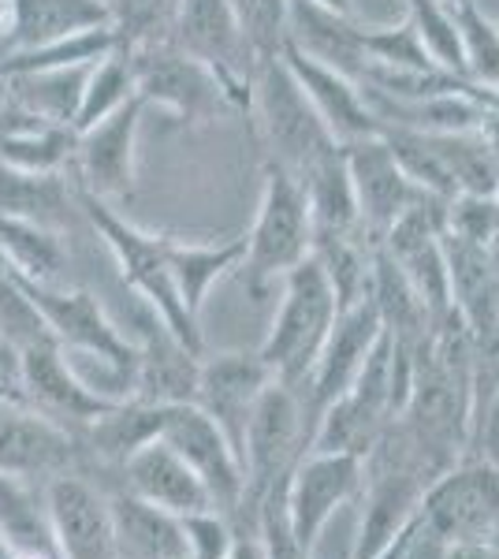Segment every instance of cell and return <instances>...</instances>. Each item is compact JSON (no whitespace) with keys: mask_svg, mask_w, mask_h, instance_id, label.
Returning a JSON list of instances; mask_svg holds the SVG:
<instances>
[{"mask_svg":"<svg viewBox=\"0 0 499 559\" xmlns=\"http://www.w3.org/2000/svg\"><path fill=\"white\" fill-rule=\"evenodd\" d=\"M75 202L83 205V213L90 216V224L97 228V236L105 239V247L112 250L116 265L127 280L134 295L157 313L161 321L176 332L179 340L205 355L202 344V329H198V318L187 310L183 299L176 292V280H171V265H168V236H153V231H142L139 224H131L127 216H120L105 198L75 187Z\"/></svg>","mask_w":499,"mask_h":559,"instance_id":"cell-1","label":"cell"},{"mask_svg":"<svg viewBox=\"0 0 499 559\" xmlns=\"http://www.w3.org/2000/svg\"><path fill=\"white\" fill-rule=\"evenodd\" d=\"M242 239H247V254H242L239 273L253 302L265 299L276 280H284L295 265H302L313 254V221L306 191L298 176L276 160H265L261 202Z\"/></svg>","mask_w":499,"mask_h":559,"instance_id":"cell-2","label":"cell"},{"mask_svg":"<svg viewBox=\"0 0 499 559\" xmlns=\"http://www.w3.org/2000/svg\"><path fill=\"white\" fill-rule=\"evenodd\" d=\"M280 284H284V295H280L276 318H272V329L261 340L258 355L269 362L276 381L302 388L335 318H340V299L313 254L302 265H295Z\"/></svg>","mask_w":499,"mask_h":559,"instance_id":"cell-3","label":"cell"},{"mask_svg":"<svg viewBox=\"0 0 499 559\" xmlns=\"http://www.w3.org/2000/svg\"><path fill=\"white\" fill-rule=\"evenodd\" d=\"M131 68L134 94L146 102V108L157 105L161 112H168L179 123H190V128L247 112V102L213 68L179 52L168 38L131 49Z\"/></svg>","mask_w":499,"mask_h":559,"instance_id":"cell-4","label":"cell"},{"mask_svg":"<svg viewBox=\"0 0 499 559\" xmlns=\"http://www.w3.org/2000/svg\"><path fill=\"white\" fill-rule=\"evenodd\" d=\"M247 112H253V120H258L265 160H276L295 176H302L313 160H321L324 153L340 146L310 105L306 90L298 86L292 68L284 64V57L261 60L253 68Z\"/></svg>","mask_w":499,"mask_h":559,"instance_id":"cell-5","label":"cell"},{"mask_svg":"<svg viewBox=\"0 0 499 559\" xmlns=\"http://www.w3.org/2000/svg\"><path fill=\"white\" fill-rule=\"evenodd\" d=\"M302 388L272 381L261 392L258 407L247 421V437H242V474H247V492H242L239 519L258 511L261 496H265L280 477H287L298 466V459L310 452V421H306Z\"/></svg>","mask_w":499,"mask_h":559,"instance_id":"cell-6","label":"cell"},{"mask_svg":"<svg viewBox=\"0 0 499 559\" xmlns=\"http://www.w3.org/2000/svg\"><path fill=\"white\" fill-rule=\"evenodd\" d=\"M20 284L26 287V295L34 299V306L41 310L52 340H57L68 355L97 358L108 373L120 377V384L127 388V395H131V377H134V362H139V347L108 321L102 302H97L90 292H79V287L26 284V280H20Z\"/></svg>","mask_w":499,"mask_h":559,"instance_id":"cell-7","label":"cell"},{"mask_svg":"<svg viewBox=\"0 0 499 559\" xmlns=\"http://www.w3.org/2000/svg\"><path fill=\"white\" fill-rule=\"evenodd\" d=\"M168 41L179 52L213 68L250 108V83L258 60L242 41V31L235 23L228 0H171Z\"/></svg>","mask_w":499,"mask_h":559,"instance_id":"cell-8","label":"cell"},{"mask_svg":"<svg viewBox=\"0 0 499 559\" xmlns=\"http://www.w3.org/2000/svg\"><path fill=\"white\" fill-rule=\"evenodd\" d=\"M161 440L202 477L213 508L224 511L228 519H239L247 474H242V459L221 432V426L194 403H179V407H168Z\"/></svg>","mask_w":499,"mask_h":559,"instance_id":"cell-9","label":"cell"},{"mask_svg":"<svg viewBox=\"0 0 499 559\" xmlns=\"http://www.w3.org/2000/svg\"><path fill=\"white\" fill-rule=\"evenodd\" d=\"M343 157H347L354 198H358L361 231L373 242L384 239L406 213L432 198L414 183L384 134L351 142V146H343Z\"/></svg>","mask_w":499,"mask_h":559,"instance_id":"cell-10","label":"cell"},{"mask_svg":"<svg viewBox=\"0 0 499 559\" xmlns=\"http://www.w3.org/2000/svg\"><path fill=\"white\" fill-rule=\"evenodd\" d=\"M15 377H20L23 403H31L45 418L60 421L63 429L71 426V432L86 429L97 414H105L116 403L83 381V373H79L57 340L20 350L15 355Z\"/></svg>","mask_w":499,"mask_h":559,"instance_id":"cell-11","label":"cell"},{"mask_svg":"<svg viewBox=\"0 0 499 559\" xmlns=\"http://www.w3.org/2000/svg\"><path fill=\"white\" fill-rule=\"evenodd\" d=\"M361 496V459L343 452H306L287 477V519L306 548V556L317 552L324 526L332 522L343 503Z\"/></svg>","mask_w":499,"mask_h":559,"instance_id":"cell-12","label":"cell"},{"mask_svg":"<svg viewBox=\"0 0 499 559\" xmlns=\"http://www.w3.org/2000/svg\"><path fill=\"white\" fill-rule=\"evenodd\" d=\"M142 116H146V102L134 94L131 102H123L94 128L75 134V157L71 160L79 165V187L83 191L105 198V202L134 191Z\"/></svg>","mask_w":499,"mask_h":559,"instance_id":"cell-13","label":"cell"},{"mask_svg":"<svg viewBox=\"0 0 499 559\" xmlns=\"http://www.w3.org/2000/svg\"><path fill=\"white\" fill-rule=\"evenodd\" d=\"M276 381L265 358L258 350H221V355H202L198 366L194 407H202L209 418L221 426L224 437L242 459V437L247 421L258 407L261 392Z\"/></svg>","mask_w":499,"mask_h":559,"instance_id":"cell-14","label":"cell"},{"mask_svg":"<svg viewBox=\"0 0 499 559\" xmlns=\"http://www.w3.org/2000/svg\"><path fill=\"white\" fill-rule=\"evenodd\" d=\"M79 463V432L45 418L26 403L0 407V477H57Z\"/></svg>","mask_w":499,"mask_h":559,"instance_id":"cell-15","label":"cell"},{"mask_svg":"<svg viewBox=\"0 0 499 559\" xmlns=\"http://www.w3.org/2000/svg\"><path fill=\"white\" fill-rule=\"evenodd\" d=\"M380 332H384V321H380V313H377L373 295H366L361 302L340 310V318H335L310 377H306V388H310V392H306V407L313 414V426H317V418H321V411L340 400L354 384V377L361 373V366H366Z\"/></svg>","mask_w":499,"mask_h":559,"instance_id":"cell-16","label":"cell"},{"mask_svg":"<svg viewBox=\"0 0 499 559\" xmlns=\"http://www.w3.org/2000/svg\"><path fill=\"white\" fill-rule=\"evenodd\" d=\"M45 515H49L60 559H116L108 500L75 471L49 477Z\"/></svg>","mask_w":499,"mask_h":559,"instance_id":"cell-17","label":"cell"},{"mask_svg":"<svg viewBox=\"0 0 499 559\" xmlns=\"http://www.w3.org/2000/svg\"><path fill=\"white\" fill-rule=\"evenodd\" d=\"M134 347H139V362H134L131 395L127 400L153 403V407L194 403L202 355L190 350L153 310L142 318V340Z\"/></svg>","mask_w":499,"mask_h":559,"instance_id":"cell-18","label":"cell"},{"mask_svg":"<svg viewBox=\"0 0 499 559\" xmlns=\"http://www.w3.org/2000/svg\"><path fill=\"white\" fill-rule=\"evenodd\" d=\"M280 57L292 68L298 86L306 90L310 105L317 108V116H321L324 128H329V134L340 146H351V142L380 134V120L366 97V86H361L358 79L343 75V71H335L329 64H317V60L302 57L292 45H287Z\"/></svg>","mask_w":499,"mask_h":559,"instance_id":"cell-19","label":"cell"},{"mask_svg":"<svg viewBox=\"0 0 499 559\" xmlns=\"http://www.w3.org/2000/svg\"><path fill=\"white\" fill-rule=\"evenodd\" d=\"M120 471H123L127 492L153 503V508L171 511V515H190V511L213 508L202 477L190 471L165 440H153L142 452H134Z\"/></svg>","mask_w":499,"mask_h":559,"instance_id":"cell-20","label":"cell"},{"mask_svg":"<svg viewBox=\"0 0 499 559\" xmlns=\"http://www.w3.org/2000/svg\"><path fill=\"white\" fill-rule=\"evenodd\" d=\"M354 15H335L329 8H317L310 0H292L287 12V45L298 49L302 57L329 64L351 79H366V52Z\"/></svg>","mask_w":499,"mask_h":559,"instance_id":"cell-21","label":"cell"},{"mask_svg":"<svg viewBox=\"0 0 499 559\" xmlns=\"http://www.w3.org/2000/svg\"><path fill=\"white\" fill-rule=\"evenodd\" d=\"M71 157H75V128L26 112L12 102L0 108V165L26 173H60Z\"/></svg>","mask_w":499,"mask_h":559,"instance_id":"cell-22","label":"cell"},{"mask_svg":"<svg viewBox=\"0 0 499 559\" xmlns=\"http://www.w3.org/2000/svg\"><path fill=\"white\" fill-rule=\"evenodd\" d=\"M116 534V559H190L179 515L139 500L131 492H116L108 500Z\"/></svg>","mask_w":499,"mask_h":559,"instance_id":"cell-23","label":"cell"},{"mask_svg":"<svg viewBox=\"0 0 499 559\" xmlns=\"http://www.w3.org/2000/svg\"><path fill=\"white\" fill-rule=\"evenodd\" d=\"M298 183H302L306 205H310L313 242L358 236L361 216H358V198H354V183L347 173L343 146H335L332 153H324L321 160H313V165L298 176ZM361 236H366V231H361Z\"/></svg>","mask_w":499,"mask_h":559,"instance_id":"cell-24","label":"cell"},{"mask_svg":"<svg viewBox=\"0 0 499 559\" xmlns=\"http://www.w3.org/2000/svg\"><path fill=\"white\" fill-rule=\"evenodd\" d=\"M97 26H112L105 0H12V49H38Z\"/></svg>","mask_w":499,"mask_h":559,"instance_id":"cell-25","label":"cell"},{"mask_svg":"<svg viewBox=\"0 0 499 559\" xmlns=\"http://www.w3.org/2000/svg\"><path fill=\"white\" fill-rule=\"evenodd\" d=\"M242 254H247V239L242 236L221 239V242H198V239L168 236L171 280H176L179 299H183V306L194 313V318L202 313L209 292L242 265Z\"/></svg>","mask_w":499,"mask_h":559,"instance_id":"cell-26","label":"cell"},{"mask_svg":"<svg viewBox=\"0 0 499 559\" xmlns=\"http://www.w3.org/2000/svg\"><path fill=\"white\" fill-rule=\"evenodd\" d=\"M165 414H168V407H153V403H139V400H120L90 421L83 429V440L102 463L123 466L134 452H142V448L153 444V440H161Z\"/></svg>","mask_w":499,"mask_h":559,"instance_id":"cell-27","label":"cell"},{"mask_svg":"<svg viewBox=\"0 0 499 559\" xmlns=\"http://www.w3.org/2000/svg\"><path fill=\"white\" fill-rule=\"evenodd\" d=\"M0 261L26 284H60L68 269V250L57 228H45L23 216H0Z\"/></svg>","mask_w":499,"mask_h":559,"instance_id":"cell-28","label":"cell"},{"mask_svg":"<svg viewBox=\"0 0 499 559\" xmlns=\"http://www.w3.org/2000/svg\"><path fill=\"white\" fill-rule=\"evenodd\" d=\"M75 202V191L60 173H26L0 165V216H23L45 228H57Z\"/></svg>","mask_w":499,"mask_h":559,"instance_id":"cell-29","label":"cell"},{"mask_svg":"<svg viewBox=\"0 0 499 559\" xmlns=\"http://www.w3.org/2000/svg\"><path fill=\"white\" fill-rule=\"evenodd\" d=\"M86 71L90 64L79 68H49V71H26V75L4 79L12 90V105L26 108V112H38L45 120H57L75 128V112H79V97L86 86Z\"/></svg>","mask_w":499,"mask_h":559,"instance_id":"cell-30","label":"cell"},{"mask_svg":"<svg viewBox=\"0 0 499 559\" xmlns=\"http://www.w3.org/2000/svg\"><path fill=\"white\" fill-rule=\"evenodd\" d=\"M134 97V68H131V49H116L108 57L94 60L86 71V86L79 97L75 112V134L94 128L97 120H105L108 112H116L123 102Z\"/></svg>","mask_w":499,"mask_h":559,"instance_id":"cell-31","label":"cell"},{"mask_svg":"<svg viewBox=\"0 0 499 559\" xmlns=\"http://www.w3.org/2000/svg\"><path fill=\"white\" fill-rule=\"evenodd\" d=\"M406 20L414 23V31L421 34L425 49L432 52V60L451 71V75L466 79V60H462V34H459V15L448 0H403Z\"/></svg>","mask_w":499,"mask_h":559,"instance_id":"cell-32","label":"cell"},{"mask_svg":"<svg viewBox=\"0 0 499 559\" xmlns=\"http://www.w3.org/2000/svg\"><path fill=\"white\" fill-rule=\"evenodd\" d=\"M462 34V60L466 79L480 90L499 97V23L480 12V4L455 8Z\"/></svg>","mask_w":499,"mask_h":559,"instance_id":"cell-33","label":"cell"},{"mask_svg":"<svg viewBox=\"0 0 499 559\" xmlns=\"http://www.w3.org/2000/svg\"><path fill=\"white\" fill-rule=\"evenodd\" d=\"M253 60H276L287 49V12L292 0H228Z\"/></svg>","mask_w":499,"mask_h":559,"instance_id":"cell-34","label":"cell"},{"mask_svg":"<svg viewBox=\"0 0 499 559\" xmlns=\"http://www.w3.org/2000/svg\"><path fill=\"white\" fill-rule=\"evenodd\" d=\"M0 340H4V347L12 350V355L52 340L41 310L34 306V299L26 295V287L20 280L8 273V265H0Z\"/></svg>","mask_w":499,"mask_h":559,"instance_id":"cell-35","label":"cell"},{"mask_svg":"<svg viewBox=\"0 0 499 559\" xmlns=\"http://www.w3.org/2000/svg\"><path fill=\"white\" fill-rule=\"evenodd\" d=\"M287 477H280V481L261 496L258 511H253V534H258L261 548H265V559H313L298 545L292 519H287Z\"/></svg>","mask_w":499,"mask_h":559,"instance_id":"cell-36","label":"cell"},{"mask_svg":"<svg viewBox=\"0 0 499 559\" xmlns=\"http://www.w3.org/2000/svg\"><path fill=\"white\" fill-rule=\"evenodd\" d=\"M108 8H112V31L120 38V49L157 41V31L168 26L171 15V0H108Z\"/></svg>","mask_w":499,"mask_h":559,"instance_id":"cell-37","label":"cell"},{"mask_svg":"<svg viewBox=\"0 0 499 559\" xmlns=\"http://www.w3.org/2000/svg\"><path fill=\"white\" fill-rule=\"evenodd\" d=\"M179 526H183L190 559H228V552L235 548V537H239L235 519H228L224 511H216V508L179 515Z\"/></svg>","mask_w":499,"mask_h":559,"instance_id":"cell-38","label":"cell"},{"mask_svg":"<svg viewBox=\"0 0 499 559\" xmlns=\"http://www.w3.org/2000/svg\"><path fill=\"white\" fill-rule=\"evenodd\" d=\"M470 448H474L470 459H480L499 471V388L470 418Z\"/></svg>","mask_w":499,"mask_h":559,"instance_id":"cell-39","label":"cell"},{"mask_svg":"<svg viewBox=\"0 0 499 559\" xmlns=\"http://www.w3.org/2000/svg\"><path fill=\"white\" fill-rule=\"evenodd\" d=\"M443 540L432 534L429 526H425L421 519L414 522V530H411V540H406V556L403 559H443Z\"/></svg>","mask_w":499,"mask_h":559,"instance_id":"cell-40","label":"cell"},{"mask_svg":"<svg viewBox=\"0 0 499 559\" xmlns=\"http://www.w3.org/2000/svg\"><path fill=\"white\" fill-rule=\"evenodd\" d=\"M228 559H265V548H261L258 534H239V537H235V548L228 552Z\"/></svg>","mask_w":499,"mask_h":559,"instance_id":"cell-41","label":"cell"},{"mask_svg":"<svg viewBox=\"0 0 499 559\" xmlns=\"http://www.w3.org/2000/svg\"><path fill=\"white\" fill-rule=\"evenodd\" d=\"M12 559H60L57 548H41V545H23L12 548Z\"/></svg>","mask_w":499,"mask_h":559,"instance_id":"cell-42","label":"cell"},{"mask_svg":"<svg viewBox=\"0 0 499 559\" xmlns=\"http://www.w3.org/2000/svg\"><path fill=\"white\" fill-rule=\"evenodd\" d=\"M443 559H488V552L474 545H448L443 548Z\"/></svg>","mask_w":499,"mask_h":559,"instance_id":"cell-43","label":"cell"},{"mask_svg":"<svg viewBox=\"0 0 499 559\" xmlns=\"http://www.w3.org/2000/svg\"><path fill=\"white\" fill-rule=\"evenodd\" d=\"M0 41H12V0H0Z\"/></svg>","mask_w":499,"mask_h":559,"instance_id":"cell-44","label":"cell"},{"mask_svg":"<svg viewBox=\"0 0 499 559\" xmlns=\"http://www.w3.org/2000/svg\"><path fill=\"white\" fill-rule=\"evenodd\" d=\"M317 8H329L335 15H354V0H310Z\"/></svg>","mask_w":499,"mask_h":559,"instance_id":"cell-45","label":"cell"},{"mask_svg":"<svg viewBox=\"0 0 499 559\" xmlns=\"http://www.w3.org/2000/svg\"><path fill=\"white\" fill-rule=\"evenodd\" d=\"M0 559H12V545H8L4 534H0Z\"/></svg>","mask_w":499,"mask_h":559,"instance_id":"cell-46","label":"cell"},{"mask_svg":"<svg viewBox=\"0 0 499 559\" xmlns=\"http://www.w3.org/2000/svg\"><path fill=\"white\" fill-rule=\"evenodd\" d=\"M8 52H12V41H0V64H4Z\"/></svg>","mask_w":499,"mask_h":559,"instance_id":"cell-47","label":"cell"},{"mask_svg":"<svg viewBox=\"0 0 499 559\" xmlns=\"http://www.w3.org/2000/svg\"><path fill=\"white\" fill-rule=\"evenodd\" d=\"M451 8H466V4H477V0H448Z\"/></svg>","mask_w":499,"mask_h":559,"instance_id":"cell-48","label":"cell"},{"mask_svg":"<svg viewBox=\"0 0 499 559\" xmlns=\"http://www.w3.org/2000/svg\"><path fill=\"white\" fill-rule=\"evenodd\" d=\"M0 265H4V261H0Z\"/></svg>","mask_w":499,"mask_h":559,"instance_id":"cell-49","label":"cell"},{"mask_svg":"<svg viewBox=\"0 0 499 559\" xmlns=\"http://www.w3.org/2000/svg\"><path fill=\"white\" fill-rule=\"evenodd\" d=\"M105 4H108V0H105Z\"/></svg>","mask_w":499,"mask_h":559,"instance_id":"cell-50","label":"cell"}]
</instances>
